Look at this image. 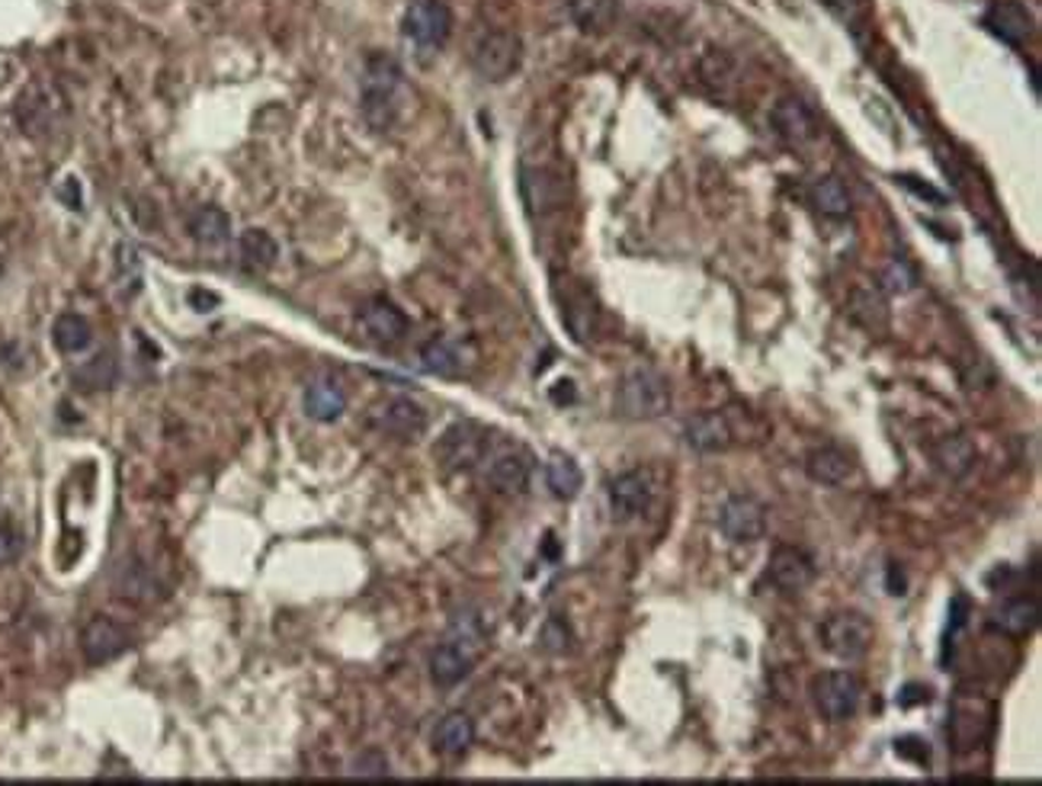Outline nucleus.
<instances>
[{"instance_id": "f257e3e1", "label": "nucleus", "mask_w": 1042, "mask_h": 786, "mask_svg": "<svg viewBox=\"0 0 1042 786\" xmlns=\"http://www.w3.org/2000/svg\"><path fill=\"white\" fill-rule=\"evenodd\" d=\"M484 642H487V626L475 610H462L452 616L449 623L447 638L430 652V680L449 690V687H459L482 655Z\"/></svg>"}, {"instance_id": "f03ea898", "label": "nucleus", "mask_w": 1042, "mask_h": 786, "mask_svg": "<svg viewBox=\"0 0 1042 786\" xmlns=\"http://www.w3.org/2000/svg\"><path fill=\"white\" fill-rule=\"evenodd\" d=\"M405 100V72L392 55H373L363 72V116L366 122L385 132L402 116Z\"/></svg>"}, {"instance_id": "7ed1b4c3", "label": "nucleus", "mask_w": 1042, "mask_h": 786, "mask_svg": "<svg viewBox=\"0 0 1042 786\" xmlns=\"http://www.w3.org/2000/svg\"><path fill=\"white\" fill-rule=\"evenodd\" d=\"M616 408L629 421H655L670 408V385L668 379L655 370H633L619 382L616 392Z\"/></svg>"}, {"instance_id": "20e7f679", "label": "nucleus", "mask_w": 1042, "mask_h": 786, "mask_svg": "<svg viewBox=\"0 0 1042 786\" xmlns=\"http://www.w3.org/2000/svg\"><path fill=\"white\" fill-rule=\"evenodd\" d=\"M812 703L827 722H847L859 712L863 684L854 672H824L812 677Z\"/></svg>"}, {"instance_id": "39448f33", "label": "nucleus", "mask_w": 1042, "mask_h": 786, "mask_svg": "<svg viewBox=\"0 0 1042 786\" xmlns=\"http://www.w3.org/2000/svg\"><path fill=\"white\" fill-rule=\"evenodd\" d=\"M819 638L837 662H859L873 645V623L856 610H837L819 626Z\"/></svg>"}, {"instance_id": "423d86ee", "label": "nucleus", "mask_w": 1042, "mask_h": 786, "mask_svg": "<svg viewBox=\"0 0 1042 786\" xmlns=\"http://www.w3.org/2000/svg\"><path fill=\"white\" fill-rule=\"evenodd\" d=\"M491 449V437L482 424L475 421H459L443 430V437L437 440L434 456L447 472H469L475 466H482L484 456Z\"/></svg>"}, {"instance_id": "0eeeda50", "label": "nucleus", "mask_w": 1042, "mask_h": 786, "mask_svg": "<svg viewBox=\"0 0 1042 786\" xmlns=\"http://www.w3.org/2000/svg\"><path fill=\"white\" fill-rule=\"evenodd\" d=\"M523 62V39L511 30H494L475 45V55H472V65L475 72L491 80V84H501L507 77L517 75Z\"/></svg>"}, {"instance_id": "6e6552de", "label": "nucleus", "mask_w": 1042, "mask_h": 786, "mask_svg": "<svg viewBox=\"0 0 1042 786\" xmlns=\"http://www.w3.org/2000/svg\"><path fill=\"white\" fill-rule=\"evenodd\" d=\"M719 530L735 546L760 543L767 533V507L750 494H732L719 511Z\"/></svg>"}, {"instance_id": "1a4fd4ad", "label": "nucleus", "mask_w": 1042, "mask_h": 786, "mask_svg": "<svg viewBox=\"0 0 1042 786\" xmlns=\"http://www.w3.org/2000/svg\"><path fill=\"white\" fill-rule=\"evenodd\" d=\"M402 30L420 48H440L452 33V10L443 0H414L405 10Z\"/></svg>"}, {"instance_id": "9d476101", "label": "nucleus", "mask_w": 1042, "mask_h": 786, "mask_svg": "<svg viewBox=\"0 0 1042 786\" xmlns=\"http://www.w3.org/2000/svg\"><path fill=\"white\" fill-rule=\"evenodd\" d=\"M533 479V459L517 447L487 449L484 456V482L501 494H523Z\"/></svg>"}, {"instance_id": "9b49d317", "label": "nucleus", "mask_w": 1042, "mask_h": 786, "mask_svg": "<svg viewBox=\"0 0 1042 786\" xmlns=\"http://www.w3.org/2000/svg\"><path fill=\"white\" fill-rule=\"evenodd\" d=\"M129 645H132V633L110 616H94L80 630V655L94 668L119 658L122 652H129Z\"/></svg>"}, {"instance_id": "f8f14e48", "label": "nucleus", "mask_w": 1042, "mask_h": 786, "mask_svg": "<svg viewBox=\"0 0 1042 786\" xmlns=\"http://www.w3.org/2000/svg\"><path fill=\"white\" fill-rule=\"evenodd\" d=\"M610 511L616 521H633L641 517L651 501H655V479L651 472L645 469H633V472H623L610 482Z\"/></svg>"}, {"instance_id": "ddd939ff", "label": "nucleus", "mask_w": 1042, "mask_h": 786, "mask_svg": "<svg viewBox=\"0 0 1042 786\" xmlns=\"http://www.w3.org/2000/svg\"><path fill=\"white\" fill-rule=\"evenodd\" d=\"M360 331L366 340H373L375 347H395L402 343L410 331L408 315L388 299H373L360 308Z\"/></svg>"}, {"instance_id": "4468645a", "label": "nucleus", "mask_w": 1042, "mask_h": 786, "mask_svg": "<svg viewBox=\"0 0 1042 786\" xmlns=\"http://www.w3.org/2000/svg\"><path fill=\"white\" fill-rule=\"evenodd\" d=\"M767 578L786 594H799L815 581V561L799 546H777L767 561Z\"/></svg>"}, {"instance_id": "2eb2a0df", "label": "nucleus", "mask_w": 1042, "mask_h": 786, "mask_svg": "<svg viewBox=\"0 0 1042 786\" xmlns=\"http://www.w3.org/2000/svg\"><path fill=\"white\" fill-rule=\"evenodd\" d=\"M774 129L789 149H809L815 139H819V122H815V112L809 110L802 100L796 97H786L774 107Z\"/></svg>"}, {"instance_id": "dca6fc26", "label": "nucleus", "mask_w": 1042, "mask_h": 786, "mask_svg": "<svg viewBox=\"0 0 1042 786\" xmlns=\"http://www.w3.org/2000/svg\"><path fill=\"white\" fill-rule=\"evenodd\" d=\"M301 408H305V414H308L311 421H318V424H334L337 417L347 412V392H343V382L331 373L315 375V379L305 385Z\"/></svg>"}, {"instance_id": "f3484780", "label": "nucleus", "mask_w": 1042, "mask_h": 786, "mask_svg": "<svg viewBox=\"0 0 1042 786\" xmlns=\"http://www.w3.org/2000/svg\"><path fill=\"white\" fill-rule=\"evenodd\" d=\"M931 459L943 479L959 482V479H966L968 472L975 469L978 447H975V440H972L968 434H946V437H940V440L933 444Z\"/></svg>"}, {"instance_id": "a211bd4d", "label": "nucleus", "mask_w": 1042, "mask_h": 786, "mask_svg": "<svg viewBox=\"0 0 1042 786\" xmlns=\"http://www.w3.org/2000/svg\"><path fill=\"white\" fill-rule=\"evenodd\" d=\"M985 26L1007 45H1023L1033 36V13L1020 0H998L985 10Z\"/></svg>"}, {"instance_id": "6ab92c4d", "label": "nucleus", "mask_w": 1042, "mask_h": 786, "mask_svg": "<svg viewBox=\"0 0 1042 786\" xmlns=\"http://www.w3.org/2000/svg\"><path fill=\"white\" fill-rule=\"evenodd\" d=\"M375 427L382 434L414 440V437H420L427 430V412L417 402H410V399H392V402H385L375 412Z\"/></svg>"}, {"instance_id": "aec40b11", "label": "nucleus", "mask_w": 1042, "mask_h": 786, "mask_svg": "<svg viewBox=\"0 0 1042 786\" xmlns=\"http://www.w3.org/2000/svg\"><path fill=\"white\" fill-rule=\"evenodd\" d=\"M683 437H687V447L697 449V452H725L735 444V430H732L728 417L722 412L697 414L687 424Z\"/></svg>"}, {"instance_id": "412c9836", "label": "nucleus", "mask_w": 1042, "mask_h": 786, "mask_svg": "<svg viewBox=\"0 0 1042 786\" xmlns=\"http://www.w3.org/2000/svg\"><path fill=\"white\" fill-rule=\"evenodd\" d=\"M434 751L447 761H456L462 754H469V749L475 745V722L469 712H447L437 729H434Z\"/></svg>"}, {"instance_id": "4be33fe9", "label": "nucleus", "mask_w": 1042, "mask_h": 786, "mask_svg": "<svg viewBox=\"0 0 1042 786\" xmlns=\"http://www.w3.org/2000/svg\"><path fill=\"white\" fill-rule=\"evenodd\" d=\"M116 594L132 600V603H149V600L161 598L164 588H161L157 575L151 571L145 561L129 559L116 575Z\"/></svg>"}, {"instance_id": "5701e85b", "label": "nucleus", "mask_w": 1042, "mask_h": 786, "mask_svg": "<svg viewBox=\"0 0 1042 786\" xmlns=\"http://www.w3.org/2000/svg\"><path fill=\"white\" fill-rule=\"evenodd\" d=\"M1040 623V607L1033 598H1010L1005 600L995 616H991V630L1005 633V636H1030Z\"/></svg>"}, {"instance_id": "b1692460", "label": "nucleus", "mask_w": 1042, "mask_h": 786, "mask_svg": "<svg viewBox=\"0 0 1042 786\" xmlns=\"http://www.w3.org/2000/svg\"><path fill=\"white\" fill-rule=\"evenodd\" d=\"M851 456L837 447H819L805 456V476L819 485H844L851 479Z\"/></svg>"}, {"instance_id": "393cba45", "label": "nucleus", "mask_w": 1042, "mask_h": 786, "mask_svg": "<svg viewBox=\"0 0 1042 786\" xmlns=\"http://www.w3.org/2000/svg\"><path fill=\"white\" fill-rule=\"evenodd\" d=\"M189 231L206 248H224L231 241V216L224 209H219V206H202V209L193 212Z\"/></svg>"}, {"instance_id": "a878e982", "label": "nucleus", "mask_w": 1042, "mask_h": 786, "mask_svg": "<svg viewBox=\"0 0 1042 786\" xmlns=\"http://www.w3.org/2000/svg\"><path fill=\"white\" fill-rule=\"evenodd\" d=\"M420 367L434 375H459L465 370V353L459 343H452L447 337H437V340L420 347Z\"/></svg>"}, {"instance_id": "bb28decb", "label": "nucleus", "mask_w": 1042, "mask_h": 786, "mask_svg": "<svg viewBox=\"0 0 1042 786\" xmlns=\"http://www.w3.org/2000/svg\"><path fill=\"white\" fill-rule=\"evenodd\" d=\"M561 318H564V328L571 331V337H574L578 343H588V340L596 335L600 312H596L594 299H591L588 293H574L571 299H564Z\"/></svg>"}, {"instance_id": "cd10ccee", "label": "nucleus", "mask_w": 1042, "mask_h": 786, "mask_svg": "<svg viewBox=\"0 0 1042 786\" xmlns=\"http://www.w3.org/2000/svg\"><path fill=\"white\" fill-rule=\"evenodd\" d=\"M546 485H549V491H552L559 501H571V498H578V491L584 488V472H581V466H578L571 456L556 452V456L546 462Z\"/></svg>"}, {"instance_id": "c85d7f7f", "label": "nucleus", "mask_w": 1042, "mask_h": 786, "mask_svg": "<svg viewBox=\"0 0 1042 786\" xmlns=\"http://www.w3.org/2000/svg\"><path fill=\"white\" fill-rule=\"evenodd\" d=\"M812 203L821 216L827 219H847L851 209H854V196L847 184L841 177H821L819 184L812 187Z\"/></svg>"}, {"instance_id": "c756f323", "label": "nucleus", "mask_w": 1042, "mask_h": 786, "mask_svg": "<svg viewBox=\"0 0 1042 786\" xmlns=\"http://www.w3.org/2000/svg\"><path fill=\"white\" fill-rule=\"evenodd\" d=\"M568 13L581 33H603L616 23V0H568Z\"/></svg>"}, {"instance_id": "7c9ffc66", "label": "nucleus", "mask_w": 1042, "mask_h": 786, "mask_svg": "<svg viewBox=\"0 0 1042 786\" xmlns=\"http://www.w3.org/2000/svg\"><path fill=\"white\" fill-rule=\"evenodd\" d=\"M90 340H94V328H90L87 318H80L75 312L55 318V325H52V343H55L62 353H68V357H72V353H84V350L90 347Z\"/></svg>"}, {"instance_id": "2f4dec72", "label": "nucleus", "mask_w": 1042, "mask_h": 786, "mask_svg": "<svg viewBox=\"0 0 1042 786\" xmlns=\"http://www.w3.org/2000/svg\"><path fill=\"white\" fill-rule=\"evenodd\" d=\"M279 258V244L263 228H248L241 234V261L251 273H266Z\"/></svg>"}, {"instance_id": "473e14b6", "label": "nucleus", "mask_w": 1042, "mask_h": 786, "mask_svg": "<svg viewBox=\"0 0 1042 786\" xmlns=\"http://www.w3.org/2000/svg\"><path fill=\"white\" fill-rule=\"evenodd\" d=\"M559 181L549 171H523V196L529 212H549L559 206Z\"/></svg>"}, {"instance_id": "72a5a7b5", "label": "nucleus", "mask_w": 1042, "mask_h": 786, "mask_svg": "<svg viewBox=\"0 0 1042 786\" xmlns=\"http://www.w3.org/2000/svg\"><path fill=\"white\" fill-rule=\"evenodd\" d=\"M116 379H119L116 357H112V353H100V357H94L90 363H84V367L77 370L75 385L77 389H84V392H103V389H112Z\"/></svg>"}, {"instance_id": "f704fd0d", "label": "nucleus", "mask_w": 1042, "mask_h": 786, "mask_svg": "<svg viewBox=\"0 0 1042 786\" xmlns=\"http://www.w3.org/2000/svg\"><path fill=\"white\" fill-rule=\"evenodd\" d=\"M539 642H542V648L549 652V655H564V652H571V626L561 620V616H549L546 620V626H542V633H539Z\"/></svg>"}, {"instance_id": "c9c22d12", "label": "nucleus", "mask_w": 1042, "mask_h": 786, "mask_svg": "<svg viewBox=\"0 0 1042 786\" xmlns=\"http://www.w3.org/2000/svg\"><path fill=\"white\" fill-rule=\"evenodd\" d=\"M116 270H119V280L129 283V296L139 293V283H142V270H139V254L129 248V244H119L116 248Z\"/></svg>"}, {"instance_id": "e433bc0d", "label": "nucleus", "mask_w": 1042, "mask_h": 786, "mask_svg": "<svg viewBox=\"0 0 1042 786\" xmlns=\"http://www.w3.org/2000/svg\"><path fill=\"white\" fill-rule=\"evenodd\" d=\"M353 777H388V757L382 751H363L353 767H350Z\"/></svg>"}, {"instance_id": "4c0bfd02", "label": "nucleus", "mask_w": 1042, "mask_h": 786, "mask_svg": "<svg viewBox=\"0 0 1042 786\" xmlns=\"http://www.w3.org/2000/svg\"><path fill=\"white\" fill-rule=\"evenodd\" d=\"M23 556V536L10 524H0V565H13Z\"/></svg>"}, {"instance_id": "58836bf2", "label": "nucleus", "mask_w": 1042, "mask_h": 786, "mask_svg": "<svg viewBox=\"0 0 1042 786\" xmlns=\"http://www.w3.org/2000/svg\"><path fill=\"white\" fill-rule=\"evenodd\" d=\"M882 283H886V290L889 293H908V290H914V273L904 266V263H892L886 273H882Z\"/></svg>"}, {"instance_id": "ea45409f", "label": "nucleus", "mask_w": 1042, "mask_h": 786, "mask_svg": "<svg viewBox=\"0 0 1042 786\" xmlns=\"http://www.w3.org/2000/svg\"><path fill=\"white\" fill-rule=\"evenodd\" d=\"M831 13H837L841 20H854L856 13H859V7L866 3V0H821Z\"/></svg>"}, {"instance_id": "a19ab883", "label": "nucleus", "mask_w": 1042, "mask_h": 786, "mask_svg": "<svg viewBox=\"0 0 1042 786\" xmlns=\"http://www.w3.org/2000/svg\"><path fill=\"white\" fill-rule=\"evenodd\" d=\"M189 305L206 315V312L219 308V296H216V293H206V290H193V293H189Z\"/></svg>"}, {"instance_id": "79ce46f5", "label": "nucleus", "mask_w": 1042, "mask_h": 786, "mask_svg": "<svg viewBox=\"0 0 1042 786\" xmlns=\"http://www.w3.org/2000/svg\"><path fill=\"white\" fill-rule=\"evenodd\" d=\"M898 184L908 187L911 193H918V196H924V199H931V203H943V193H940V189L928 187V184L921 187V184H914V177H898Z\"/></svg>"}]
</instances>
